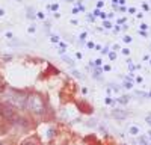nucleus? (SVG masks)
<instances>
[{"instance_id":"f257e3e1","label":"nucleus","mask_w":151,"mask_h":145,"mask_svg":"<svg viewBox=\"0 0 151 145\" xmlns=\"http://www.w3.org/2000/svg\"><path fill=\"white\" fill-rule=\"evenodd\" d=\"M26 109L35 116H42L45 113V101L42 98V95L40 94H30L27 97V103H26Z\"/></svg>"},{"instance_id":"f03ea898","label":"nucleus","mask_w":151,"mask_h":145,"mask_svg":"<svg viewBox=\"0 0 151 145\" xmlns=\"http://www.w3.org/2000/svg\"><path fill=\"white\" fill-rule=\"evenodd\" d=\"M27 97L26 94H23L20 91H12L9 89L6 94V100L9 104H12L15 109H26V103H27Z\"/></svg>"},{"instance_id":"7ed1b4c3","label":"nucleus","mask_w":151,"mask_h":145,"mask_svg":"<svg viewBox=\"0 0 151 145\" xmlns=\"http://www.w3.org/2000/svg\"><path fill=\"white\" fill-rule=\"evenodd\" d=\"M0 115H2L3 119L9 121V123H12V124H15V121L18 118L17 109L12 104H9V103H2L0 104Z\"/></svg>"},{"instance_id":"20e7f679","label":"nucleus","mask_w":151,"mask_h":145,"mask_svg":"<svg viewBox=\"0 0 151 145\" xmlns=\"http://www.w3.org/2000/svg\"><path fill=\"white\" fill-rule=\"evenodd\" d=\"M20 145H41V144H40L36 136H30V138H26Z\"/></svg>"}]
</instances>
